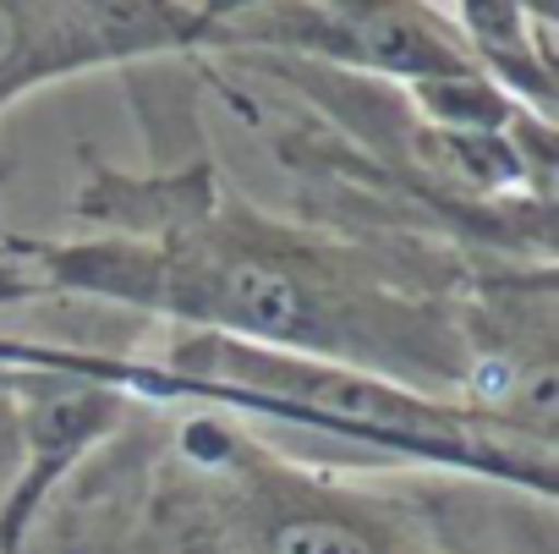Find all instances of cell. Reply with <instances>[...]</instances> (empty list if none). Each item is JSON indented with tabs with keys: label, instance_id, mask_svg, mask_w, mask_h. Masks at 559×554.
Masks as SVG:
<instances>
[{
	"label": "cell",
	"instance_id": "6da1fadb",
	"mask_svg": "<svg viewBox=\"0 0 559 554\" xmlns=\"http://www.w3.org/2000/svg\"><path fill=\"white\" fill-rule=\"evenodd\" d=\"M121 225L105 241H7L28 258L23 292H72L423 390L472 379V341L433 303L368 286L297 231L263 225L236 198L214 214V170L110 181L78 203Z\"/></svg>",
	"mask_w": 559,
	"mask_h": 554
},
{
	"label": "cell",
	"instance_id": "7a4b0ae2",
	"mask_svg": "<svg viewBox=\"0 0 559 554\" xmlns=\"http://www.w3.org/2000/svg\"><path fill=\"white\" fill-rule=\"evenodd\" d=\"M12 385L23 390L28 472L12 488L7 510H0V554H17L23 549V527L34 521V510L50 494V483L83 450H94L121 423V406H127V396H116L110 385L83 379V374H61V368H17Z\"/></svg>",
	"mask_w": 559,
	"mask_h": 554
},
{
	"label": "cell",
	"instance_id": "3957f363",
	"mask_svg": "<svg viewBox=\"0 0 559 554\" xmlns=\"http://www.w3.org/2000/svg\"><path fill=\"white\" fill-rule=\"evenodd\" d=\"M263 554H395L390 532H379L357 505H330V499H302L280 494L258 527Z\"/></svg>",
	"mask_w": 559,
	"mask_h": 554
}]
</instances>
